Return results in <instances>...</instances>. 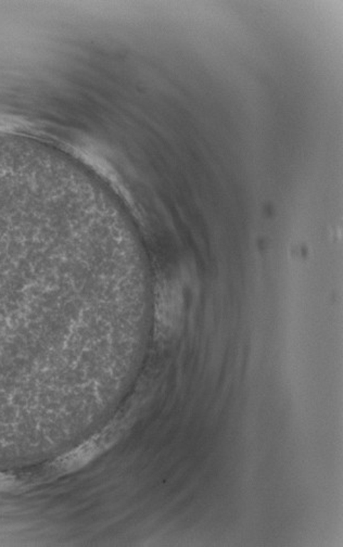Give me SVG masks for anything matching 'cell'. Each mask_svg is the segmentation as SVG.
<instances>
[{
	"mask_svg": "<svg viewBox=\"0 0 343 547\" xmlns=\"http://www.w3.org/2000/svg\"><path fill=\"white\" fill-rule=\"evenodd\" d=\"M99 447L100 445L96 441H90V442L86 443V444L80 447V449H75V451L70 453L69 455L65 456L62 459L61 463L59 464L60 467L63 470H67V472L82 467V466L88 463L98 453Z\"/></svg>",
	"mask_w": 343,
	"mask_h": 547,
	"instance_id": "cell-1",
	"label": "cell"
}]
</instances>
